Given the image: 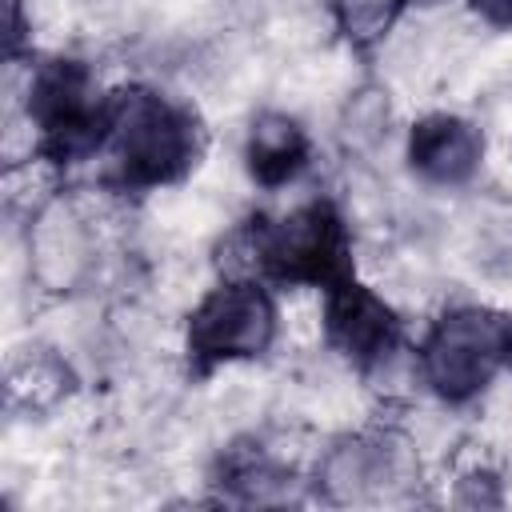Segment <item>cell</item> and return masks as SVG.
Returning <instances> with one entry per match:
<instances>
[{
	"instance_id": "obj_1",
	"label": "cell",
	"mask_w": 512,
	"mask_h": 512,
	"mask_svg": "<svg viewBox=\"0 0 512 512\" xmlns=\"http://www.w3.org/2000/svg\"><path fill=\"white\" fill-rule=\"evenodd\" d=\"M108 184L116 192H152L184 180L204 152V124L196 108L148 84L108 92L104 148Z\"/></svg>"
},
{
	"instance_id": "obj_2",
	"label": "cell",
	"mask_w": 512,
	"mask_h": 512,
	"mask_svg": "<svg viewBox=\"0 0 512 512\" xmlns=\"http://www.w3.org/2000/svg\"><path fill=\"white\" fill-rule=\"evenodd\" d=\"M244 276L264 284L332 288L352 276V236L328 196L304 200L284 216H256L240 228Z\"/></svg>"
},
{
	"instance_id": "obj_3",
	"label": "cell",
	"mask_w": 512,
	"mask_h": 512,
	"mask_svg": "<svg viewBox=\"0 0 512 512\" xmlns=\"http://www.w3.org/2000/svg\"><path fill=\"white\" fill-rule=\"evenodd\" d=\"M508 360L512 316L480 304L448 308L420 340V376L448 404L476 400Z\"/></svg>"
},
{
	"instance_id": "obj_4",
	"label": "cell",
	"mask_w": 512,
	"mask_h": 512,
	"mask_svg": "<svg viewBox=\"0 0 512 512\" xmlns=\"http://www.w3.org/2000/svg\"><path fill=\"white\" fill-rule=\"evenodd\" d=\"M28 124L52 164H76L104 148L108 96L96 92L92 68L76 56H52L36 64L28 80Z\"/></svg>"
},
{
	"instance_id": "obj_5",
	"label": "cell",
	"mask_w": 512,
	"mask_h": 512,
	"mask_svg": "<svg viewBox=\"0 0 512 512\" xmlns=\"http://www.w3.org/2000/svg\"><path fill=\"white\" fill-rule=\"evenodd\" d=\"M276 340V300L256 276H228L188 316L184 352L196 372L256 360Z\"/></svg>"
},
{
	"instance_id": "obj_6",
	"label": "cell",
	"mask_w": 512,
	"mask_h": 512,
	"mask_svg": "<svg viewBox=\"0 0 512 512\" xmlns=\"http://www.w3.org/2000/svg\"><path fill=\"white\" fill-rule=\"evenodd\" d=\"M324 336L352 368L376 372L400 348V316L380 292L356 276H344L340 284L324 288Z\"/></svg>"
},
{
	"instance_id": "obj_7",
	"label": "cell",
	"mask_w": 512,
	"mask_h": 512,
	"mask_svg": "<svg viewBox=\"0 0 512 512\" xmlns=\"http://www.w3.org/2000/svg\"><path fill=\"white\" fill-rule=\"evenodd\" d=\"M408 456L396 436H344L340 444L328 448L320 464V488L336 504L352 500H380L392 488L408 484Z\"/></svg>"
},
{
	"instance_id": "obj_8",
	"label": "cell",
	"mask_w": 512,
	"mask_h": 512,
	"mask_svg": "<svg viewBox=\"0 0 512 512\" xmlns=\"http://www.w3.org/2000/svg\"><path fill=\"white\" fill-rule=\"evenodd\" d=\"M480 160H484V136L464 116L428 112L408 128V168L436 188L468 184L480 172Z\"/></svg>"
},
{
	"instance_id": "obj_9",
	"label": "cell",
	"mask_w": 512,
	"mask_h": 512,
	"mask_svg": "<svg viewBox=\"0 0 512 512\" xmlns=\"http://www.w3.org/2000/svg\"><path fill=\"white\" fill-rule=\"evenodd\" d=\"M312 156V140L288 112H260L244 140V164L248 176L260 188H284L292 184Z\"/></svg>"
},
{
	"instance_id": "obj_10",
	"label": "cell",
	"mask_w": 512,
	"mask_h": 512,
	"mask_svg": "<svg viewBox=\"0 0 512 512\" xmlns=\"http://www.w3.org/2000/svg\"><path fill=\"white\" fill-rule=\"evenodd\" d=\"M292 480V472L284 464H276L260 444H232L220 456V472L216 484L224 488L228 500H244V504H268L280 500L276 488H284Z\"/></svg>"
},
{
	"instance_id": "obj_11",
	"label": "cell",
	"mask_w": 512,
	"mask_h": 512,
	"mask_svg": "<svg viewBox=\"0 0 512 512\" xmlns=\"http://www.w3.org/2000/svg\"><path fill=\"white\" fill-rule=\"evenodd\" d=\"M404 4L412 0H328L340 36L352 48H372L376 40H384V32L396 24Z\"/></svg>"
},
{
	"instance_id": "obj_12",
	"label": "cell",
	"mask_w": 512,
	"mask_h": 512,
	"mask_svg": "<svg viewBox=\"0 0 512 512\" xmlns=\"http://www.w3.org/2000/svg\"><path fill=\"white\" fill-rule=\"evenodd\" d=\"M476 16L496 24V28H512V0H472Z\"/></svg>"
},
{
	"instance_id": "obj_13",
	"label": "cell",
	"mask_w": 512,
	"mask_h": 512,
	"mask_svg": "<svg viewBox=\"0 0 512 512\" xmlns=\"http://www.w3.org/2000/svg\"><path fill=\"white\" fill-rule=\"evenodd\" d=\"M24 40V20H20V0H8V56L20 52Z\"/></svg>"
},
{
	"instance_id": "obj_14",
	"label": "cell",
	"mask_w": 512,
	"mask_h": 512,
	"mask_svg": "<svg viewBox=\"0 0 512 512\" xmlns=\"http://www.w3.org/2000/svg\"><path fill=\"white\" fill-rule=\"evenodd\" d=\"M416 4H432V0H416Z\"/></svg>"
}]
</instances>
